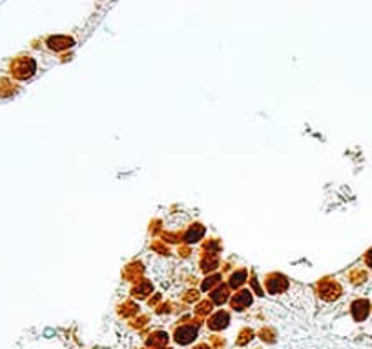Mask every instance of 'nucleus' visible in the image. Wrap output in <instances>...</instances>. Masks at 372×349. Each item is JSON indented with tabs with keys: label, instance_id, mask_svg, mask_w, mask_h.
Segmentation results:
<instances>
[{
	"label": "nucleus",
	"instance_id": "5",
	"mask_svg": "<svg viewBox=\"0 0 372 349\" xmlns=\"http://www.w3.org/2000/svg\"><path fill=\"white\" fill-rule=\"evenodd\" d=\"M252 302V297H250V293L248 291H241L239 295H236V298L232 300V305H234V309H243V307H246V305H250Z\"/></svg>",
	"mask_w": 372,
	"mask_h": 349
},
{
	"label": "nucleus",
	"instance_id": "1",
	"mask_svg": "<svg viewBox=\"0 0 372 349\" xmlns=\"http://www.w3.org/2000/svg\"><path fill=\"white\" fill-rule=\"evenodd\" d=\"M369 313H371V302L369 300H356V302H352V317L357 320V322H361L369 317Z\"/></svg>",
	"mask_w": 372,
	"mask_h": 349
},
{
	"label": "nucleus",
	"instance_id": "11",
	"mask_svg": "<svg viewBox=\"0 0 372 349\" xmlns=\"http://www.w3.org/2000/svg\"><path fill=\"white\" fill-rule=\"evenodd\" d=\"M365 262H367V266H369V268H372V249L365 255Z\"/></svg>",
	"mask_w": 372,
	"mask_h": 349
},
{
	"label": "nucleus",
	"instance_id": "12",
	"mask_svg": "<svg viewBox=\"0 0 372 349\" xmlns=\"http://www.w3.org/2000/svg\"><path fill=\"white\" fill-rule=\"evenodd\" d=\"M195 349H208L206 346H199V348H195Z\"/></svg>",
	"mask_w": 372,
	"mask_h": 349
},
{
	"label": "nucleus",
	"instance_id": "9",
	"mask_svg": "<svg viewBox=\"0 0 372 349\" xmlns=\"http://www.w3.org/2000/svg\"><path fill=\"white\" fill-rule=\"evenodd\" d=\"M201 237H203V228L197 226V224L192 226V229L186 233V240H188V242H195V240H199Z\"/></svg>",
	"mask_w": 372,
	"mask_h": 349
},
{
	"label": "nucleus",
	"instance_id": "4",
	"mask_svg": "<svg viewBox=\"0 0 372 349\" xmlns=\"http://www.w3.org/2000/svg\"><path fill=\"white\" fill-rule=\"evenodd\" d=\"M228 320H230L228 313H225V311L215 313V315L212 317V320H210V327H212V329H223V327L228 326Z\"/></svg>",
	"mask_w": 372,
	"mask_h": 349
},
{
	"label": "nucleus",
	"instance_id": "2",
	"mask_svg": "<svg viewBox=\"0 0 372 349\" xmlns=\"http://www.w3.org/2000/svg\"><path fill=\"white\" fill-rule=\"evenodd\" d=\"M319 293H321V297L325 298V300H334V298H338L341 295V288L336 282H323Z\"/></svg>",
	"mask_w": 372,
	"mask_h": 349
},
{
	"label": "nucleus",
	"instance_id": "7",
	"mask_svg": "<svg viewBox=\"0 0 372 349\" xmlns=\"http://www.w3.org/2000/svg\"><path fill=\"white\" fill-rule=\"evenodd\" d=\"M285 288H287V280H285L281 275H275L274 278L268 280V289L272 291V293L274 291H275V293H277V291H283Z\"/></svg>",
	"mask_w": 372,
	"mask_h": 349
},
{
	"label": "nucleus",
	"instance_id": "8",
	"mask_svg": "<svg viewBox=\"0 0 372 349\" xmlns=\"http://www.w3.org/2000/svg\"><path fill=\"white\" fill-rule=\"evenodd\" d=\"M244 280H246V271H244V269H241V271L234 273V276L230 278V288H239V286H241Z\"/></svg>",
	"mask_w": 372,
	"mask_h": 349
},
{
	"label": "nucleus",
	"instance_id": "10",
	"mask_svg": "<svg viewBox=\"0 0 372 349\" xmlns=\"http://www.w3.org/2000/svg\"><path fill=\"white\" fill-rule=\"evenodd\" d=\"M212 298L217 302V304H221L225 298H226V289L225 288H221V289H217V291H213V295H212Z\"/></svg>",
	"mask_w": 372,
	"mask_h": 349
},
{
	"label": "nucleus",
	"instance_id": "3",
	"mask_svg": "<svg viewBox=\"0 0 372 349\" xmlns=\"http://www.w3.org/2000/svg\"><path fill=\"white\" fill-rule=\"evenodd\" d=\"M194 338H195V327L184 326L175 331V340L179 342V344H190Z\"/></svg>",
	"mask_w": 372,
	"mask_h": 349
},
{
	"label": "nucleus",
	"instance_id": "6",
	"mask_svg": "<svg viewBox=\"0 0 372 349\" xmlns=\"http://www.w3.org/2000/svg\"><path fill=\"white\" fill-rule=\"evenodd\" d=\"M49 47H53V49H64V47H71L73 46V40L68 37H53L49 38Z\"/></svg>",
	"mask_w": 372,
	"mask_h": 349
}]
</instances>
